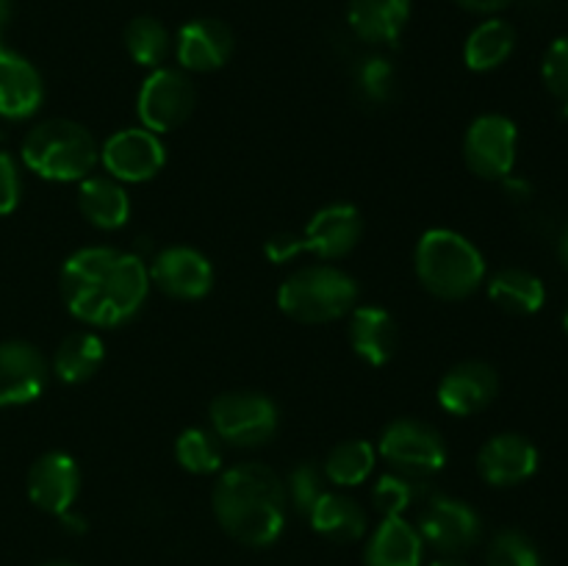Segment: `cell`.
<instances>
[{
  "mask_svg": "<svg viewBox=\"0 0 568 566\" xmlns=\"http://www.w3.org/2000/svg\"><path fill=\"white\" fill-rule=\"evenodd\" d=\"M64 305L78 322L116 327L142 311L150 294V272L139 255L114 247H81L59 275Z\"/></svg>",
  "mask_w": 568,
  "mask_h": 566,
  "instance_id": "6da1fadb",
  "label": "cell"
},
{
  "mask_svg": "<svg viewBox=\"0 0 568 566\" xmlns=\"http://www.w3.org/2000/svg\"><path fill=\"white\" fill-rule=\"evenodd\" d=\"M214 516L222 530L247 547H270L286 527V488L264 464H236L214 486Z\"/></svg>",
  "mask_w": 568,
  "mask_h": 566,
  "instance_id": "7a4b0ae2",
  "label": "cell"
},
{
  "mask_svg": "<svg viewBox=\"0 0 568 566\" xmlns=\"http://www.w3.org/2000/svg\"><path fill=\"white\" fill-rule=\"evenodd\" d=\"M414 266L422 286L438 300H466L486 283V259L477 244L449 228L422 233Z\"/></svg>",
  "mask_w": 568,
  "mask_h": 566,
  "instance_id": "3957f363",
  "label": "cell"
},
{
  "mask_svg": "<svg viewBox=\"0 0 568 566\" xmlns=\"http://www.w3.org/2000/svg\"><path fill=\"white\" fill-rule=\"evenodd\" d=\"M20 159L33 175L55 183H81L100 161V144L75 120H44L26 133Z\"/></svg>",
  "mask_w": 568,
  "mask_h": 566,
  "instance_id": "277c9868",
  "label": "cell"
},
{
  "mask_svg": "<svg viewBox=\"0 0 568 566\" xmlns=\"http://www.w3.org/2000/svg\"><path fill=\"white\" fill-rule=\"evenodd\" d=\"M358 297L361 289L355 277L325 261L292 272L277 289V309L303 325H325L353 314Z\"/></svg>",
  "mask_w": 568,
  "mask_h": 566,
  "instance_id": "5b68a950",
  "label": "cell"
},
{
  "mask_svg": "<svg viewBox=\"0 0 568 566\" xmlns=\"http://www.w3.org/2000/svg\"><path fill=\"white\" fill-rule=\"evenodd\" d=\"M364 236V216L353 203H331L311 216L300 233H277L266 242L264 253L272 264L311 253L322 261H338L353 253Z\"/></svg>",
  "mask_w": 568,
  "mask_h": 566,
  "instance_id": "8992f818",
  "label": "cell"
},
{
  "mask_svg": "<svg viewBox=\"0 0 568 566\" xmlns=\"http://www.w3.org/2000/svg\"><path fill=\"white\" fill-rule=\"evenodd\" d=\"M211 431L222 444L253 449L277 433V405L261 392H225L211 403Z\"/></svg>",
  "mask_w": 568,
  "mask_h": 566,
  "instance_id": "52a82bcc",
  "label": "cell"
},
{
  "mask_svg": "<svg viewBox=\"0 0 568 566\" xmlns=\"http://www.w3.org/2000/svg\"><path fill=\"white\" fill-rule=\"evenodd\" d=\"M377 453L399 475L430 481L447 464V442L433 425L422 420H394L383 427Z\"/></svg>",
  "mask_w": 568,
  "mask_h": 566,
  "instance_id": "ba28073f",
  "label": "cell"
},
{
  "mask_svg": "<svg viewBox=\"0 0 568 566\" xmlns=\"http://www.w3.org/2000/svg\"><path fill=\"white\" fill-rule=\"evenodd\" d=\"M197 92L181 67H159L150 70L136 94V114L142 128L153 133H166L181 128L192 117Z\"/></svg>",
  "mask_w": 568,
  "mask_h": 566,
  "instance_id": "9c48e42d",
  "label": "cell"
},
{
  "mask_svg": "<svg viewBox=\"0 0 568 566\" xmlns=\"http://www.w3.org/2000/svg\"><path fill=\"white\" fill-rule=\"evenodd\" d=\"M519 155V128L505 114H480L464 137V161L483 181H508Z\"/></svg>",
  "mask_w": 568,
  "mask_h": 566,
  "instance_id": "30bf717a",
  "label": "cell"
},
{
  "mask_svg": "<svg viewBox=\"0 0 568 566\" xmlns=\"http://www.w3.org/2000/svg\"><path fill=\"white\" fill-rule=\"evenodd\" d=\"M416 530H419L425 547L442 553V558H458L477 547L483 536V519L466 499L438 494V497L427 499V505L422 508Z\"/></svg>",
  "mask_w": 568,
  "mask_h": 566,
  "instance_id": "8fae6325",
  "label": "cell"
},
{
  "mask_svg": "<svg viewBox=\"0 0 568 566\" xmlns=\"http://www.w3.org/2000/svg\"><path fill=\"white\" fill-rule=\"evenodd\" d=\"M100 166L120 183H144L166 164V148L148 128H122L100 144Z\"/></svg>",
  "mask_w": 568,
  "mask_h": 566,
  "instance_id": "7c38bea8",
  "label": "cell"
},
{
  "mask_svg": "<svg viewBox=\"0 0 568 566\" xmlns=\"http://www.w3.org/2000/svg\"><path fill=\"white\" fill-rule=\"evenodd\" d=\"M150 283L172 300H200L214 286V266L189 244L161 250L148 266Z\"/></svg>",
  "mask_w": 568,
  "mask_h": 566,
  "instance_id": "4fadbf2b",
  "label": "cell"
},
{
  "mask_svg": "<svg viewBox=\"0 0 568 566\" xmlns=\"http://www.w3.org/2000/svg\"><path fill=\"white\" fill-rule=\"evenodd\" d=\"M236 39L222 20L197 17L181 26L172 39V50L183 72H214L231 61Z\"/></svg>",
  "mask_w": 568,
  "mask_h": 566,
  "instance_id": "5bb4252c",
  "label": "cell"
},
{
  "mask_svg": "<svg viewBox=\"0 0 568 566\" xmlns=\"http://www.w3.org/2000/svg\"><path fill=\"white\" fill-rule=\"evenodd\" d=\"M538 447L521 433H497L477 453V472L494 488H510L538 472Z\"/></svg>",
  "mask_w": 568,
  "mask_h": 566,
  "instance_id": "9a60e30c",
  "label": "cell"
},
{
  "mask_svg": "<svg viewBox=\"0 0 568 566\" xmlns=\"http://www.w3.org/2000/svg\"><path fill=\"white\" fill-rule=\"evenodd\" d=\"M48 361L31 342H0V408L33 403L48 386Z\"/></svg>",
  "mask_w": 568,
  "mask_h": 566,
  "instance_id": "2e32d148",
  "label": "cell"
},
{
  "mask_svg": "<svg viewBox=\"0 0 568 566\" xmlns=\"http://www.w3.org/2000/svg\"><path fill=\"white\" fill-rule=\"evenodd\" d=\"M499 394V372L488 361H460L438 383V403L453 416L486 411Z\"/></svg>",
  "mask_w": 568,
  "mask_h": 566,
  "instance_id": "e0dca14e",
  "label": "cell"
},
{
  "mask_svg": "<svg viewBox=\"0 0 568 566\" xmlns=\"http://www.w3.org/2000/svg\"><path fill=\"white\" fill-rule=\"evenodd\" d=\"M81 492V469L67 453H44L28 469V497L39 511L61 516L72 511Z\"/></svg>",
  "mask_w": 568,
  "mask_h": 566,
  "instance_id": "ac0fdd59",
  "label": "cell"
},
{
  "mask_svg": "<svg viewBox=\"0 0 568 566\" xmlns=\"http://www.w3.org/2000/svg\"><path fill=\"white\" fill-rule=\"evenodd\" d=\"M44 100V83L37 67L0 42V117L28 120Z\"/></svg>",
  "mask_w": 568,
  "mask_h": 566,
  "instance_id": "d6986e66",
  "label": "cell"
},
{
  "mask_svg": "<svg viewBox=\"0 0 568 566\" xmlns=\"http://www.w3.org/2000/svg\"><path fill=\"white\" fill-rule=\"evenodd\" d=\"M347 22L361 42L386 48L408 28L410 0H349Z\"/></svg>",
  "mask_w": 568,
  "mask_h": 566,
  "instance_id": "ffe728a7",
  "label": "cell"
},
{
  "mask_svg": "<svg viewBox=\"0 0 568 566\" xmlns=\"http://www.w3.org/2000/svg\"><path fill=\"white\" fill-rule=\"evenodd\" d=\"M347 336L355 355L372 366L388 364L397 353V322L381 305H355L349 314Z\"/></svg>",
  "mask_w": 568,
  "mask_h": 566,
  "instance_id": "44dd1931",
  "label": "cell"
},
{
  "mask_svg": "<svg viewBox=\"0 0 568 566\" xmlns=\"http://www.w3.org/2000/svg\"><path fill=\"white\" fill-rule=\"evenodd\" d=\"M425 542L405 516H386L372 530L364 549V566H422Z\"/></svg>",
  "mask_w": 568,
  "mask_h": 566,
  "instance_id": "7402d4cb",
  "label": "cell"
},
{
  "mask_svg": "<svg viewBox=\"0 0 568 566\" xmlns=\"http://www.w3.org/2000/svg\"><path fill=\"white\" fill-rule=\"evenodd\" d=\"M78 209L98 231H120L131 216L125 183L109 175H89L78 183Z\"/></svg>",
  "mask_w": 568,
  "mask_h": 566,
  "instance_id": "603a6c76",
  "label": "cell"
},
{
  "mask_svg": "<svg viewBox=\"0 0 568 566\" xmlns=\"http://www.w3.org/2000/svg\"><path fill=\"white\" fill-rule=\"evenodd\" d=\"M308 522L320 536L331 538V542H358L366 536L369 527V516L361 508L358 499L347 497L342 492H325L320 503L308 511Z\"/></svg>",
  "mask_w": 568,
  "mask_h": 566,
  "instance_id": "cb8c5ba5",
  "label": "cell"
},
{
  "mask_svg": "<svg viewBox=\"0 0 568 566\" xmlns=\"http://www.w3.org/2000/svg\"><path fill=\"white\" fill-rule=\"evenodd\" d=\"M488 297L497 309L514 316H532L547 303V286L541 277L521 266H505L488 281Z\"/></svg>",
  "mask_w": 568,
  "mask_h": 566,
  "instance_id": "d4e9b609",
  "label": "cell"
},
{
  "mask_svg": "<svg viewBox=\"0 0 568 566\" xmlns=\"http://www.w3.org/2000/svg\"><path fill=\"white\" fill-rule=\"evenodd\" d=\"M516 50V31L508 20L488 17L466 37L464 61L475 72H491L503 67Z\"/></svg>",
  "mask_w": 568,
  "mask_h": 566,
  "instance_id": "484cf974",
  "label": "cell"
},
{
  "mask_svg": "<svg viewBox=\"0 0 568 566\" xmlns=\"http://www.w3.org/2000/svg\"><path fill=\"white\" fill-rule=\"evenodd\" d=\"M105 361V347L100 342L98 333L92 331H75L70 336L61 338V344L53 353V375L59 381L78 386V383H87L89 377H94V372L103 366Z\"/></svg>",
  "mask_w": 568,
  "mask_h": 566,
  "instance_id": "4316f807",
  "label": "cell"
},
{
  "mask_svg": "<svg viewBox=\"0 0 568 566\" xmlns=\"http://www.w3.org/2000/svg\"><path fill=\"white\" fill-rule=\"evenodd\" d=\"M377 464V447H372L364 438H347V442L336 444V447L327 453L325 466H322V475L325 481H331L333 486L349 488L366 483V477L375 472Z\"/></svg>",
  "mask_w": 568,
  "mask_h": 566,
  "instance_id": "83f0119b",
  "label": "cell"
},
{
  "mask_svg": "<svg viewBox=\"0 0 568 566\" xmlns=\"http://www.w3.org/2000/svg\"><path fill=\"white\" fill-rule=\"evenodd\" d=\"M125 50L139 67L159 70L172 53V33L155 17H133L125 28Z\"/></svg>",
  "mask_w": 568,
  "mask_h": 566,
  "instance_id": "f1b7e54d",
  "label": "cell"
},
{
  "mask_svg": "<svg viewBox=\"0 0 568 566\" xmlns=\"http://www.w3.org/2000/svg\"><path fill=\"white\" fill-rule=\"evenodd\" d=\"M175 458L192 475H214L222 466V442L209 427H186L175 438Z\"/></svg>",
  "mask_w": 568,
  "mask_h": 566,
  "instance_id": "f546056e",
  "label": "cell"
},
{
  "mask_svg": "<svg viewBox=\"0 0 568 566\" xmlns=\"http://www.w3.org/2000/svg\"><path fill=\"white\" fill-rule=\"evenodd\" d=\"M427 492V481L410 475H399V472H388L372 488V505L377 514L386 516H405V511L414 508Z\"/></svg>",
  "mask_w": 568,
  "mask_h": 566,
  "instance_id": "4dcf8cb0",
  "label": "cell"
},
{
  "mask_svg": "<svg viewBox=\"0 0 568 566\" xmlns=\"http://www.w3.org/2000/svg\"><path fill=\"white\" fill-rule=\"evenodd\" d=\"M486 566H544V560L527 533L505 527L488 542Z\"/></svg>",
  "mask_w": 568,
  "mask_h": 566,
  "instance_id": "1f68e13d",
  "label": "cell"
},
{
  "mask_svg": "<svg viewBox=\"0 0 568 566\" xmlns=\"http://www.w3.org/2000/svg\"><path fill=\"white\" fill-rule=\"evenodd\" d=\"M286 499L300 511V514L308 516V511L320 503L322 494L327 492L325 488V475L322 469H316L314 464H300L294 466V472L288 475L286 486Z\"/></svg>",
  "mask_w": 568,
  "mask_h": 566,
  "instance_id": "d6a6232c",
  "label": "cell"
},
{
  "mask_svg": "<svg viewBox=\"0 0 568 566\" xmlns=\"http://www.w3.org/2000/svg\"><path fill=\"white\" fill-rule=\"evenodd\" d=\"M541 78L555 103L568 111V37H558L541 61Z\"/></svg>",
  "mask_w": 568,
  "mask_h": 566,
  "instance_id": "836d02e7",
  "label": "cell"
},
{
  "mask_svg": "<svg viewBox=\"0 0 568 566\" xmlns=\"http://www.w3.org/2000/svg\"><path fill=\"white\" fill-rule=\"evenodd\" d=\"M358 89L369 103H386L392 98V89H394V67L392 61L383 59V55H366L361 61L358 72Z\"/></svg>",
  "mask_w": 568,
  "mask_h": 566,
  "instance_id": "e575fe53",
  "label": "cell"
},
{
  "mask_svg": "<svg viewBox=\"0 0 568 566\" xmlns=\"http://www.w3.org/2000/svg\"><path fill=\"white\" fill-rule=\"evenodd\" d=\"M22 198V178L14 155L0 150V216L11 214L20 205Z\"/></svg>",
  "mask_w": 568,
  "mask_h": 566,
  "instance_id": "d590c367",
  "label": "cell"
},
{
  "mask_svg": "<svg viewBox=\"0 0 568 566\" xmlns=\"http://www.w3.org/2000/svg\"><path fill=\"white\" fill-rule=\"evenodd\" d=\"M464 11H471V14H483V17H494L499 11L508 9L514 0H455Z\"/></svg>",
  "mask_w": 568,
  "mask_h": 566,
  "instance_id": "8d00e7d4",
  "label": "cell"
},
{
  "mask_svg": "<svg viewBox=\"0 0 568 566\" xmlns=\"http://www.w3.org/2000/svg\"><path fill=\"white\" fill-rule=\"evenodd\" d=\"M11 14H14V0H0V33L11 22Z\"/></svg>",
  "mask_w": 568,
  "mask_h": 566,
  "instance_id": "74e56055",
  "label": "cell"
},
{
  "mask_svg": "<svg viewBox=\"0 0 568 566\" xmlns=\"http://www.w3.org/2000/svg\"><path fill=\"white\" fill-rule=\"evenodd\" d=\"M558 259H560V264H564V270L568 272V222H566L564 233H560V242H558Z\"/></svg>",
  "mask_w": 568,
  "mask_h": 566,
  "instance_id": "f35d334b",
  "label": "cell"
},
{
  "mask_svg": "<svg viewBox=\"0 0 568 566\" xmlns=\"http://www.w3.org/2000/svg\"><path fill=\"white\" fill-rule=\"evenodd\" d=\"M430 566H469V564L460 558H438V560H433Z\"/></svg>",
  "mask_w": 568,
  "mask_h": 566,
  "instance_id": "ab89813d",
  "label": "cell"
},
{
  "mask_svg": "<svg viewBox=\"0 0 568 566\" xmlns=\"http://www.w3.org/2000/svg\"><path fill=\"white\" fill-rule=\"evenodd\" d=\"M42 566H78V564H70V560H48V564Z\"/></svg>",
  "mask_w": 568,
  "mask_h": 566,
  "instance_id": "60d3db41",
  "label": "cell"
},
{
  "mask_svg": "<svg viewBox=\"0 0 568 566\" xmlns=\"http://www.w3.org/2000/svg\"><path fill=\"white\" fill-rule=\"evenodd\" d=\"M564 331H566V336H568V305H566V314H564Z\"/></svg>",
  "mask_w": 568,
  "mask_h": 566,
  "instance_id": "b9f144b4",
  "label": "cell"
}]
</instances>
